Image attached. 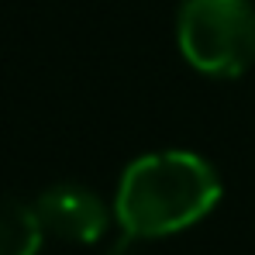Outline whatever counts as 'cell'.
Here are the masks:
<instances>
[{"mask_svg":"<svg viewBox=\"0 0 255 255\" xmlns=\"http://www.w3.org/2000/svg\"><path fill=\"white\" fill-rule=\"evenodd\" d=\"M221 200V179L197 152H152L125 169L114 217L125 238H166L193 228Z\"/></svg>","mask_w":255,"mask_h":255,"instance_id":"obj_1","label":"cell"},{"mask_svg":"<svg viewBox=\"0 0 255 255\" xmlns=\"http://www.w3.org/2000/svg\"><path fill=\"white\" fill-rule=\"evenodd\" d=\"M183 59L207 76H242L255 62V7L249 0H183Z\"/></svg>","mask_w":255,"mask_h":255,"instance_id":"obj_2","label":"cell"},{"mask_svg":"<svg viewBox=\"0 0 255 255\" xmlns=\"http://www.w3.org/2000/svg\"><path fill=\"white\" fill-rule=\"evenodd\" d=\"M35 211L42 217V228L48 235L76 245H93L111 228V207L80 183H55L35 200Z\"/></svg>","mask_w":255,"mask_h":255,"instance_id":"obj_3","label":"cell"},{"mask_svg":"<svg viewBox=\"0 0 255 255\" xmlns=\"http://www.w3.org/2000/svg\"><path fill=\"white\" fill-rule=\"evenodd\" d=\"M42 238V217L31 204L0 200V255H38Z\"/></svg>","mask_w":255,"mask_h":255,"instance_id":"obj_4","label":"cell"}]
</instances>
